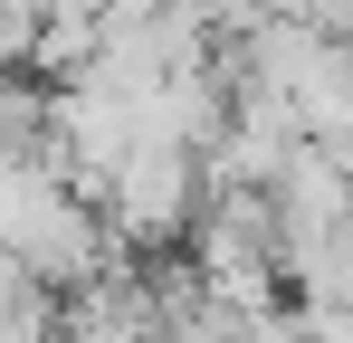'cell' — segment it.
Returning <instances> with one entry per match:
<instances>
[{"label": "cell", "instance_id": "6da1fadb", "mask_svg": "<svg viewBox=\"0 0 353 343\" xmlns=\"http://www.w3.org/2000/svg\"><path fill=\"white\" fill-rule=\"evenodd\" d=\"M191 210H201V163L181 143H134L96 181V220H105L115 248H181Z\"/></svg>", "mask_w": 353, "mask_h": 343}, {"label": "cell", "instance_id": "7a4b0ae2", "mask_svg": "<svg viewBox=\"0 0 353 343\" xmlns=\"http://www.w3.org/2000/svg\"><path fill=\"white\" fill-rule=\"evenodd\" d=\"M29 295H39V286H29V267L0 248V315H10V305H29Z\"/></svg>", "mask_w": 353, "mask_h": 343}, {"label": "cell", "instance_id": "3957f363", "mask_svg": "<svg viewBox=\"0 0 353 343\" xmlns=\"http://www.w3.org/2000/svg\"><path fill=\"white\" fill-rule=\"evenodd\" d=\"M230 10H287V0H230Z\"/></svg>", "mask_w": 353, "mask_h": 343}]
</instances>
